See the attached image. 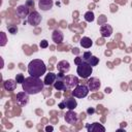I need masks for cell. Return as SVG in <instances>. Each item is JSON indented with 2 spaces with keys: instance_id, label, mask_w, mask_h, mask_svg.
<instances>
[{
  "instance_id": "1",
  "label": "cell",
  "mask_w": 132,
  "mask_h": 132,
  "mask_svg": "<svg viewBox=\"0 0 132 132\" xmlns=\"http://www.w3.org/2000/svg\"><path fill=\"white\" fill-rule=\"evenodd\" d=\"M44 81L40 79V77L35 76H28L25 77L24 82L22 84L23 91L27 92L29 95H35L40 93L44 88Z\"/></svg>"
},
{
  "instance_id": "2",
  "label": "cell",
  "mask_w": 132,
  "mask_h": 132,
  "mask_svg": "<svg viewBox=\"0 0 132 132\" xmlns=\"http://www.w3.org/2000/svg\"><path fill=\"white\" fill-rule=\"evenodd\" d=\"M46 72V66L40 59H33L28 65V73L31 76L41 77Z\"/></svg>"
},
{
  "instance_id": "3",
  "label": "cell",
  "mask_w": 132,
  "mask_h": 132,
  "mask_svg": "<svg viewBox=\"0 0 132 132\" xmlns=\"http://www.w3.org/2000/svg\"><path fill=\"white\" fill-rule=\"evenodd\" d=\"M76 72L81 78H89L93 72V67L89 63L82 61L80 64L77 65Z\"/></svg>"
},
{
  "instance_id": "4",
  "label": "cell",
  "mask_w": 132,
  "mask_h": 132,
  "mask_svg": "<svg viewBox=\"0 0 132 132\" xmlns=\"http://www.w3.org/2000/svg\"><path fill=\"white\" fill-rule=\"evenodd\" d=\"M90 90L86 85H77L72 91V95L75 98H85L88 96Z\"/></svg>"
},
{
  "instance_id": "5",
  "label": "cell",
  "mask_w": 132,
  "mask_h": 132,
  "mask_svg": "<svg viewBox=\"0 0 132 132\" xmlns=\"http://www.w3.org/2000/svg\"><path fill=\"white\" fill-rule=\"evenodd\" d=\"M41 20H42L41 15H40L39 12L36 11V10L31 11V12L29 13V15L27 16V22H28L31 26H37V25H39L40 22H41Z\"/></svg>"
},
{
  "instance_id": "6",
  "label": "cell",
  "mask_w": 132,
  "mask_h": 132,
  "mask_svg": "<svg viewBox=\"0 0 132 132\" xmlns=\"http://www.w3.org/2000/svg\"><path fill=\"white\" fill-rule=\"evenodd\" d=\"M64 120L69 125H74V124L77 123L78 117H77V113L73 109H68V111L64 114Z\"/></svg>"
},
{
  "instance_id": "7",
  "label": "cell",
  "mask_w": 132,
  "mask_h": 132,
  "mask_svg": "<svg viewBox=\"0 0 132 132\" xmlns=\"http://www.w3.org/2000/svg\"><path fill=\"white\" fill-rule=\"evenodd\" d=\"M15 101L16 103L20 105V106H25L28 104L29 102V94L25 91L23 92H19L16 94V98H15Z\"/></svg>"
},
{
  "instance_id": "8",
  "label": "cell",
  "mask_w": 132,
  "mask_h": 132,
  "mask_svg": "<svg viewBox=\"0 0 132 132\" xmlns=\"http://www.w3.org/2000/svg\"><path fill=\"white\" fill-rule=\"evenodd\" d=\"M30 7H28L26 4H23V5H19L15 9V14L18 18L20 19H25L26 16L29 15L30 13V10H29Z\"/></svg>"
},
{
  "instance_id": "9",
  "label": "cell",
  "mask_w": 132,
  "mask_h": 132,
  "mask_svg": "<svg viewBox=\"0 0 132 132\" xmlns=\"http://www.w3.org/2000/svg\"><path fill=\"white\" fill-rule=\"evenodd\" d=\"M64 81H65V84L67 86V89H73L79 84L78 78L76 76H74V75H66Z\"/></svg>"
},
{
  "instance_id": "10",
  "label": "cell",
  "mask_w": 132,
  "mask_h": 132,
  "mask_svg": "<svg viewBox=\"0 0 132 132\" xmlns=\"http://www.w3.org/2000/svg\"><path fill=\"white\" fill-rule=\"evenodd\" d=\"M86 128L88 132H105V127L98 122H95L93 124H88L86 125Z\"/></svg>"
},
{
  "instance_id": "11",
  "label": "cell",
  "mask_w": 132,
  "mask_h": 132,
  "mask_svg": "<svg viewBox=\"0 0 132 132\" xmlns=\"http://www.w3.org/2000/svg\"><path fill=\"white\" fill-rule=\"evenodd\" d=\"M87 86H88V88H89L90 91H98L99 88L101 87V81L97 77H91L88 80Z\"/></svg>"
},
{
  "instance_id": "12",
  "label": "cell",
  "mask_w": 132,
  "mask_h": 132,
  "mask_svg": "<svg viewBox=\"0 0 132 132\" xmlns=\"http://www.w3.org/2000/svg\"><path fill=\"white\" fill-rule=\"evenodd\" d=\"M52 39H53V41H54L55 43H57V44L62 43V41L64 40L63 32H62L61 30H59V29L54 30L53 33H52Z\"/></svg>"
},
{
  "instance_id": "13",
  "label": "cell",
  "mask_w": 132,
  "mask_h": 132,
  "mask_svg": "<svg viewBox=\"0 0 132 132\" xmlns=\"http://www.w3.org/2000/svg\"><path fill=\"white\" fill-rule=\"evenodd\" d=\"M100 34L103 38H106V37H109L111 34H112V27L108 24H103L101 27H100Z\"/></svg>"
},
{
  "instance_id": "14",
  "label": "cell",
  "mask_w": 132,
  "mask_h": 132,
  "mask_svg": "<svg viewBox=\"0 0 132 132\" xmlns=\"http://www.w3.org/2000/svg\"><path fill=\"white\" fill-rule=\"evenodd\" d=\"M16 85H18V82L15 81V79H12V78H9V79H6L3 81V88L7 92L14 91L16 88Z\"/></svg>"
},
{
  "instance_id": "15",
  "label": "cell",
  "mask_w": 132,
  "mask_h": 132,
  "mask_svg": "<svg viewBox=\"0 0 132 132\" xmlns=\"http://www.w3.org/2000/svg\"><path fill=\"white\" fill-rule=\"evenodd\" d=\"M53 5H54L53 0H39L38 1V7L43 11H47L52 9Z\"/></svg>"
},
{
  "instance_id": "16",
  "label": "cell",
  "mask_w": 132,
  "mask_h": 132,
  "mask_svg": "<svg viewBox=\"0 0 132 132\" xmlns=\"http://www.w3.org/2000/svg\"><path fill=\"white\" fill-rule=\"evenodd\" d=\"M57 69H58V71L66 73V72H68L70 70V63L68 61H66V60H62V61L58 62Z\"/></svg>"
},
{
  "instance_id": "17",
  "label": "cell",
  "mask_w": 132,
  "mask_h": 132,
  "mask_svg": "<svg viewBox=\"0 0 132 132\" xmlns=\"http://www.w3.org/2000/svg\"><path fill=\"white\" fill-rule=\"evenodd\" d=\"M57 79V74L54 73V72H48L45 76H44V85L45 86H51V85H54V82L56 81Z\"/></svg>"
},
{
  "instance_id": "18",
  "label": "cell",
  "mask_w": 132,
  "mask_h": 132,
  "mask_svg": "<svg viewBox=\"0 0 132 132\" xmlns=\"http://www.w3.org/2000/svg\"><path fill=\"white\" fill-rule=\"evenodd\" d=\"M64 104H65V108L67 109H74L77 106V102L74 98H66L65 100H63Z\"/></svg>"
},
{
  "instance_id": "19",
  "label": "cell",
  "mask_w": 132,
  "mask_h": 132,
  "mask_svg": "<svg viewBox=\"0 0 132 132\" xmlns=\"http://www.w3.org/2000/svg\"><path fill=\"white\" fill-rule=\"evenodd\" d=\"M54 88L58 91H64L67 89V86H66L64 79H56V81L54 82Z\"/></svg>"
},
{
  "instance_id": "20",
  "label": "cell",
  "mask_w": 132,
  "mask_h": 132,
  "mask_svg": "<svg viewBox=\"0 0 132 132\" xmlns=\"http://www.w3.org/2000/svg\"><path fill=\"white\" fill-rule=\"evenodd\" d=\"M79 43H80V45H81L82 47H85V48H90V47L92 46V44H93V41H92V39H91L90 37L85 36V37H82V38L80 39Z\"/></svg>"
},
{
  "instance_id": "21",
  "label": "cell",
  "mask_w": 132,
  "mask_h": 132,
  "mask_svg": "<svg viewBox=\"0 0 132 132\" xmlns=\"http://www.w3.org/2000/svg\"><path fill=\"white\" fill-rule=\"evenodd\" d=\"M85 20L87 21V22H89V23H92L94 20H95V15H94V12L93 11H91V10H89V11H87L86 13H85Z\"/></svg>"
},
{
  "instance_id": "22",
  "label": "cell",
  "mask_w": 132,
  "mask_h": 132,
  "mask_svg": "<svg viewBox=\"0 0 132 132\" xmlns=\"http://www.w3.org/2000/svg\"><path fill=\"white\" fill-rule=\"evenodd\" d=\"M87 63H89L92 67H94V66H96L98 63H99V58H97L96 56H91L89 59H88V61H87Z\"/></svg>"
},
{
  "instance_id": "23",
  "label": "cell",
  "mask_w": 132,
  "mask_h": 132,
  "mask_svg": "<svg viewBox=\"0 0 132 132\" xmlns=\"http://www.w3.org/2000/svg\"><path fill=\"white\" fill-rule=\"evenodd\" d=\"M7 30H8V32L10 33V34H15L16 32H18V27L15 26V25H8L7 26Z\"/></svg>"
},
{
  "instance_id": "24",
  "label": "cell",
  "mask_w": 132,
  "mask_h": 132,
  "mask_svg": "<svg viewBox=\"0 0 132 132\" xmlns=\"http://www.w3.org/2000/svg\"><path fill=\"white\" fill-rule=\"evenodd\" d=\"M24 80H25V76L22 74V73H18L16 75H15V81L18 82V84H23L24 82Z\"/></svg>"
},
{
  "instance_id": "25",
  "label": "cell",
  "mask_w": 132,
  "mask_h": 132,
  "mask_svg": "<svg viewBox=\"0 0 132 132\" xmlns=\"http://www.w3.org/2000/svg\"><path fill=\"white\" fill-rule=\"evenodd\" d=\"M92 56V54H91V52H85L84 53V55H82V61H85V62H87L88 61V59L90 58Z\"/></svg>"
},
{
  "instance_id": "26",
  "label": "cell",
  "mask_w": 132,
  "mask_h": 132,
  "mask_svg": "<svg viewBox=\"0 0 132 132\" xmlns=\"http://www.w3.org/2000/svg\"><path fill=\"white\" fill-rule=\"evenodd\" d=\"M39 46H40L41 48H46V47L48 46V42H47V40H46V39L41 40L40 43H39Z\"/></svg>"
},
{
  "instance_id": "27",
  "label": "cell",
  "mask_w": 132,
  "mask_h": 132,
  "mask_svg": "<svg viewBox=\"0 0 132 132\" xmlns=\"http://www.w3.org/2000/svg\"><path fill=\"white\" fill-rule=\"evenodd\" d=\"M26 5L28 7H33L34 6V1L33 0H27L26 1Z\"/></svg>"
},
{
  "instance_id": "28",
  "label": "cell",
  "mask_w": 132,
  "mask_h": 132,
  "mask_svg": "<svg viewBox=\"0 0 132 132\" xmlns=\"http://www.w3.org/2000/svg\"><path fill=\"white\" fill-rule=\"evenodd\" d=\"M82 62V58L81 57H77L75 60H74V63L76 64V65H78V64H80Z\"/></svg>"
},
{
  "instance_id": "29",
  "label": "cell",
  "mask_w": 132,
  "mask_h": 132,
  "mask_svg": "<svg viewBox=\"0 0 132 132\" xmlns=\"http://www.w3.org/2000/svg\"><path fill=\"white\" fill-rule=\"evenodd\" d=\"M95 112V109L93 108V107H89L88 109H87V113L88 114H93Z\"/></svg>"
},
{
  "instance_id": "30",
  "label": "cell",
  "mask_w": 132,
  "mask_h": 132,
  "mask_svg": "<svg viewBox=\"0 0 132 132\" xmlns=\"http://www.w3.org/2000/svg\"><path fill=\"white\" fill-rule=\"evenodd\" d=\"M1 35L3 36V40L1 41L0 45H1V46H4V45H5V43H6V41H5V37H4V33H3V32H1Z\"/></svg>"
},
{
  "instance_id": "31",
  "label": "cell",
  "mask_w": 132,
  "mask_h": 132,
  "mask_svg": "<svg viewBox=\"0 0 132 132\" xmlns=\"http://www.w3.org/2000/svg\"><path fill=\"white\" fill-rule=\"evenodd\" d=\"M53 130H54V127H52V126H46L45 127V131H47V132L53 131Z\"/></svg>"
},
{
  "instance_id": "32",
  "label": "cell",
  "mask_w": 132,
  "mask_h": 132,
  "mask_svg": "<svg viewBox=\"0 0 132 132\" xmlns=\"http://www.w3.org/2000/svg\"><path fill=\"white\" fill-rule=\"evenodd\" d=\"M59 107H60L61 109H64V108H65V104H64V102H63V101L59 103Z\"/></svg>"
},
{
  "instance_id": "33",
  "label": "cell",
  "mask_w": 132,
  "mask_h": 132,
  "mask_svg": "<svg viewBox=\"0 0 132 132\" xmlns=\"http://www.w3.org/2000/svg\"><path fill=\"white\" fill-rule=\"evenodd\" d=\"M77 52H78V48H73V50H72V53H73V54H74V53H77Z\"/></svg>"
}]
</instances>
